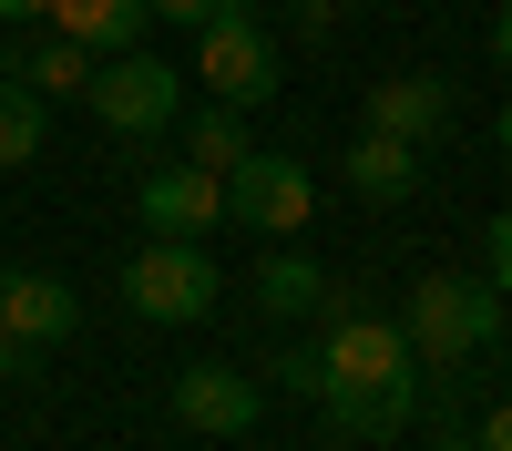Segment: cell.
<instances>
[{
	"mask_svg": "<svg viewBox=\"0 0 512 451\" xmlns=\"http://www.w3.org/2000/svg\"><path fill=\"white\" fill-rule=\"evenodd\" d=\"M410 359H472L502 339V287L492 277H461V267H431L410 287Z\"/></svg>",
	"mask_w": 512,
	"mask_h": 451,
	"instance_id": "6da1fadb",
	"label": "cell"
},
{
	"mask_svg": "<svg viewBox=\"0 0 512 451\" xmlns=\"http://www.w3.org/2000/svg\"><path fill=\"white\" fill-rule=\"evenodd\" d=\"M123 308L164 318V328L205 318V308H216V257H205L195 236H144L134 257H123Z\"/></svg>",
	"mask_w": 512,
	"mask_h": 451,
	"instance_id": "7a4b0ae2",
	"label": "cell"
},
{
	"mask_svg": "<svg viewBox=\"0 0 512 451\" xmlns=\"http://www.w3.org/2000/svg\"><path fill=\"white\" fill-rule=\"evenodd\" d=\"M195 72H205V93L236 103V113H256L277 93V41L246 21V0H216V11L195 21Z\"/></svg>",
	"mask_w": 512,
	"mask_h": 451,
	"instance_id": "3957f363",
	"label": "cell"
},
{
	"mask_svg": "<svg viewBox=\"0 0 512 451\" xmlns=\"http://www.w3.org/2000/svg\"><path fill=\"white\" fill-rule=\"evenodd\" d=\"M93 103L113 134H164V123H185L195 103H185V72L164 62V52H113V62H93Z\"/></svg>",
	"mask_w": 512,
	"mask_h": 451,
	"instance_id": "277c9868",
	"label": "cell"
},
{
	"mask_svg": "<svg viewBox=\"0 0 512 451\" xmlns=\"http://www.w3.org/2000/svg\"><path fill=\"white\" fill-rule=\"evenodd\" d=\"M226 216L246 236H297L318 216V185H308V164H287V154H246L236 175H226Z\"/></svg>",
	"mask_w": 512,
	"mask_h": 451,
	"instance_id": "5b68a950",
	"label": "cell"
},
{
	"mask_svg": "<svg viewBox=\"0 0 512 451\" xmlns=\"http://www.w3.org/2000/svg\"><path fill=\"white\" fill-rule=\"evenodd\" d=\"M379 380H410V328L369 318V308H338L328 318V390H379Z\"/></svg>",
	"mask_w": 512,
	"mask_h": 451,
	"instance_id": "8992f818",
	"label": "cell"
},
{
	"mask_svg": "<svg viewBox=\"0 0 512 451\" xmlns=\"http://www.w3.org/2000/svg\"><path fill=\"white\" fill-rule=\"evenodd\" d=\"M134 216L144 236H205L226 216V175H205V164H164V175L134 185Z\"/></svg>",
	"mask_w": 512,
	"mask_h": 451,
	"instance_id": "52a82bcc",
	"label": "cell"
},
{
	"mask_svg": "<svg viewBox=\"0 0 512 451\" xmlns=\"http://www.w3.org/2000/svg\"><path fill=\"white\" fill-rule=\"evenodd\" d=\"M175 421L205 431V441H246L256 431V380L226 369V359H195L185 380H175Z\"/></svg>",
	"mask_w": 512,
	"mask_h": 451,
	"instance_id": "ba28073f",
	"label": "cell"
},
{
	"mask_svg": "<svg viewBox=\"0 0 512 451\" xmlns=\"http://www.w3.org/2000/svg\"><path fill=\"white\" fill-rule=\"evenodd\" d=\"M41 21H52L62 41H82L93 62H113V52H144L154 0H41Z\"/></svg>",
	"mask_w": 512,
	"mask_h": 451,
	"instance_id": "9c48e42d",
	"label": "cell"
},
{
	"mask_svg": "<svg viewBox=\"0 0 512 451\" xmlns=\"http://www.w3.org/2000/svg\"><path fill=\"white\" fill-rule=\"evenodd\" d=\"M72 318H82V308H72L62 277H41V267H11V277H0V328H11L21 349H62Z\"/></svg>",
	"mask_w": 512,
	"mask_h": 451,
	"instance_id": "30bf717a",
	"label": "cell"
},
{
	"mask_svg": "<svg viewBox=\"0 0 512 451\" xmlns=\"http://www.w3.org/2000/svg\"><path fill=\"white\" fill-rule=\"evenodd\" d=\"M451 123V82L441 72H390L369 93V134H400V144H431Z\"/></svg>",
	"mask_w": 512,
	"mask_h": 451,
	"instance_id": "8fae6325",
	"label": "cell"
},
{
	"mask_svg": "<svg viewBox=\"0 0 512 451\" xmlns=\"http://www.w3.org/2000/svg\"><path fill=\"white\" fill-rule=\"evenodd\" d=\"M256 298H267L277 318H318V308L338 318V308H349V287H328V267L308 257V246H287V236H277V246H267V267H256Z\"/></svg>",
	"mask_w": 512,
	"mask_h": 451,
	"instance_id": "7c38bea8",
	"label": "cell"
},
{
	"mask_svg": "<svg viewBox=\"0 0 512 451\" xmlns=\"http://www.w3.org/2000/svg\"><path fill=\"white\" fill-rule=\"evenodd\" d=\"M318 410L349 441H390V431H410L420 421V380H379V390H318Z\"/></svg>",
	"mask_w": 512,
	"mask_h": 451,
	"instance_id": "4fadbf2b",
	"label": "cell"
},
{
	"mask_svg": "<svg viewBox=\"0 0 512 451\" xmlns=\"http://www.w3.org/2000/svg\"><path fill=\"white\" fill-rule=\"evenodd\" d=\"M338 185L369 195V205H400V195L420 185V144H400V134H359L349 164H338Z\"/></svg>",
	"mask_w": 512,
	"mask_h": 451,
	"instance_id": "5bb4252c",
	"label": "cell"
},
{
	"mask_svg": "<svg viewBox=\"0 0 512 451\" xmlns=\"http://www.w3.org/2000/svg\"><path fill=\"white\" fill-rule=\"evenodd\" d=\"M0 72H21L31 93H93V52L62 41L52 21H31V41H21V52H0Z\"/></svg>",
	"mask_w": 512,
	"mask_h": 451,
	"instance_id": "9a60e30c",
	"label": "cell"
},
{
	"mask_svg": "<svg viewBox=\"0 0 512 451\" xmlns=\"http://www.w3.org/2000/svg\"><path fill=\"white\" fill-rule=\"evenodd\" d=\"M256 144H246V113L236 103H195L185 113V164H205V175H236Z\"/></svg>",
	"mask_w": 512,
	"mask_h": 451,
	"instance_id": "2e32d148",
	"label": "cell"
},
{
	"mask_svg": "<svg viewBox=\"0 0 512 451\" xmlns=\"http://www.w3.org/2000/svg\"><path fill=\"white\" fill-rule=\"evenodd\" d=\"M41 154V93L21 72H0V175H11V164H31Z\"/></svg>",
	"mask_w": 512,
	"mask_h": 451,
	"instance_id": "e0dca14e",
	"label": "cell"
},
{
	"mask_svg": "<svg viewBox=\"0 0 512 451\" xmlns=\"http://www.w3.org/2000/svg\"><path fill=\"white\" fill-rule=\"evenodd\" d=\"M277 380H287V390H308V400H318V390H328V359H318V349H287V359H277Z\"/></svg>",
	"mask_w": 512,
	"mask_h": 451,
	"instance_id": "ac0fdd59",
	"label": "cell"
},
{
	"mask_svg": "<svg viewBox=\"0 0 512 451\" xmlns=\"http://www.w3.org/2000/svg\"><path fill=\"white\" fill-rule=\"evenodd\" d=\"M492 287H502V298H512V205H502V216H492Z\"/></svg>",
	"mask_w": 512,
	"mask_h": 451,
	"instance_id": "d6986e66",
	"label": "cell"
},
{
	"mask_svg": "<svg viewBox=\"0 0 512 451\" xmlns=\"http://www.w3.org/2000/svg\"><path fill=\"white\" fill-rule=\"evenodd\" d=\"M338 11H349V0H297V31H308V41H328V31H338Z\"/></svg>",
	"mask_w": 512,
	"mask_h": 451,
	"instance_id": "ffe728a7",
	"label": "cell"
},
{
	"mask_svg": "<svg viewBox=\"0 0 512 451\" xmlns=\"http://www.w3.org/2000/svg\"><path fill=\"white\" fill-rule=\"evenodd\" d=\"M205 11H216V0H154V21H175V31H195Z\"/></svg>",
	"mask_w": 512,
	"mask_h": 451,
	"instance_id": "44dd1931",
	"label": "cell"
},
{
	"mask_svg": "<svg viewBox=\"0 0 512 451\" xmlns=\"http://www.w3.org/2000/svg\"><path fill=\"white\" fill-rule=\"evenodd\" d=\"M472 441H482V451H512V400H502V410H492V421H482V431H472Z\"/></svg>",
	"mask_w": 512,
	"mask_h": 451,
	"instance_id": "7402d4cb",
	"label": "cell"
},
{
	"mask_svg": "<svg viewBox=\"0 0 512 451\" xmlns=\"http://www.w3.org/2000/svg\"><path fill=\"white\" fill-rule=\"evenodd\" d=\"M492 62L512 72V0H502V11H492Z\"/></svg>",
	"mask_w": 512,
	"mask_h": 451,
	"instance_id": "603a6c76",
	"label": "cell"
},
{
	"mask_svg": "<svg viewBox=\"0 0 512 451\" xmlns=\"http://www.w3.org/2000/svg\"><path fill=\"white\" fill-rule=\"evenodd\" d=\"M11 369H21V339H11V328H0V380H11Z\"/></svg>",
	"mask_w": 512,
	"mask_h": 451,
	"instance_id": "cb8c5ba5",
	"label": "cell"
},
{
	"mask_svg": "<svg viewBox=\"0 0 512 451\" xmlns=\"http://www.w3.org/2000/svg\"><path fill=\"white\" fill-rule=\"evenodd\" d=\"M0 21H41V0H0Z\"/></svg>",
	"mask_w": 512,
	"mask_h": 451,
	"instance_id": "d4e9b609",
	"label": "cell"
},
{
	"mask_svg": "<svg viewBox=\"0 0 512 451\" xmlns=\"http://www.w3.org/2000/svg\"><path fill=\"white\" fill-rule=\"evenodd\" d=\"M492 134H502V154H512V103H502V113H492Z\"/></svg>",
	"mask_w": 512,
	"mask_h": 451,
	"instance_id": "484cf974",
	"label": "cell"
},
{
	"mask_svg": "<svg viewBox=\"0 0 512 451\" xmlns=\"http://www.w3.org/2000/svg\"><path fill=\"white\" fill-rule=\"evenodd\" d=\"M431 451H482V441H431Z\"/></svg>",
	"mask_w": 512,
	"mask_h": 451,
	"instance_id": "4316f807",
	"label": "cell"
}]
</instances>
